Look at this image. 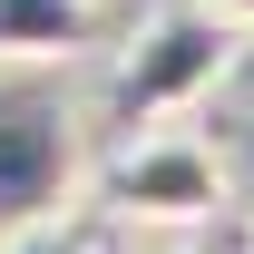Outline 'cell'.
<instances>
[{
    "label": "cell",
    "instance_id": "1",
    "mask_svg": "<svg viewBox=\"0 0 254 254\" xmlns=\"http://www.w3.org/2000/svg\"><path fill=\"white\" fill-rule=\"evenodd\" d=\"M235 20H215L205 0H166L157 20H137L118 49V68H108V88H98L88 108V137L108 127V137H137V127H166V118H195L205 98L235 78Z\"/></svg>",
    "mask_w": 254,
    "mask_h": 254
},
{
    "label": "cell",
    "instance_id": "2",
    "mask_svg": "<svg viewBox=\"0 0 254 254\" xmlns=\"http://www.w3.org/2000/svg\"><path fill=\"white\" fill-rule=\"evenodd\" d=\"M88 205L98 225H127V235H195L235 205V166H225L215 137L195 127H137L108 157H88Z\"/></svg>",
    "mask_w": 254,
    "mask_h": 254
},
{
    "label": "cell",
    "instance_id": "3",
    "mask_svg": "<svg viewBox=\"0 0 254 254\" xmlns=\"http://www.w3.org/2000/svg\"><path fill=\"white\" fill-rule=\"evenodd\" d=\"M68 205H88V108L39 68H0V235Z\"/></svg>",
    "mask_w": 254,
    "mask_h": 254
},
{
    "label": "cell",
    "instance_id": "4",
    "mask_svg": "<svg viewBox=\"0 0 254 254\" xmlns=\"http://www.w3.org/2000/svg\"><path fill=\"white\" fill-rule=\"evenodd\" d=\"M98 39V0H0V68H78Z\"/></svg>",
    "mask_w": 254,
    "mask_h": 254
},
{
    "label": "cell",
    "instance_id": "5",
    "mask_svg": "<svg viewBox=\"0 0 254 254\" xmlns=\"http://www.w3.org/2000/svg\"><path fill=\"white\" fill-rule=\"evenodd\" d=\"M0 254H108V245H98V225L68 205V215H39V225H20V235H0Z\"/></svg>",
    "mask_w": 254,
    "mask_h": 254
},
{
    "label": "cell",
    "instance_id": "6",
    "mask_svg": "<svg viewBox=\"0 0 254 254\" xmlns=\"http://www.w3.org/2000/svg\"><path fill=\"white\" fill-rule=\"evenodd\" d=\"M205 10H215V20H235V30L254 39V0H205Z\"/></svg>",
    "mask_w": 254,
    "mask_h": 254
},
{
    "label": "cell",
    "instance_id": "7",
    "mask_svg": "<svg viewBox=\"0 0 254 254\" xmlns=\"http://www.w3.org/2000/svg\"><path fill=\"white\" fill-rule=\"evenodd\" d=\"M157 254H186V245H157Z\"/></svg>",
    "mask_w": 254,
    "mask_h": 254
}]
</instances>
